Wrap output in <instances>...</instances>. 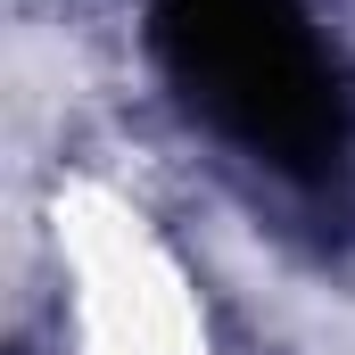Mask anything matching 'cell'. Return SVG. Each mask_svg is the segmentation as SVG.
<instances>
[{
    "label": "cell",
    "instance_id": "1",
    "mask_svg": "<svg viewBox=\"0 0 355 355\" xmlns=\"http://www.w3.org/2000/svg\"><path fill=\"white\" fill-rule=\"evenodd\" d=\"M157 42L182 91L240 149L289 174H322L347 157V99L297 0H157Z\"/></svg>",
    "mask_w": 355,
    "mask_h": 355
}]
</instances>
